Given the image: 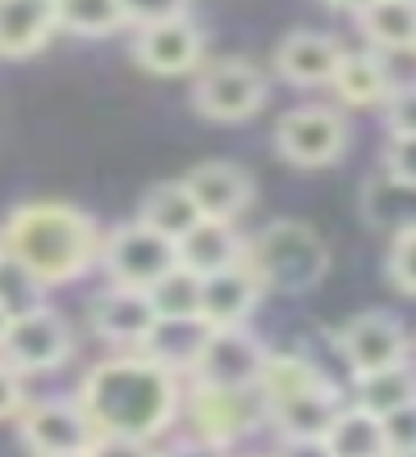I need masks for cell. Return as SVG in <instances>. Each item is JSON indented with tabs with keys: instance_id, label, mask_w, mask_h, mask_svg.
<instances>
[{
	"instance_id": "obj_1",
	"label": "cell",
	"mask_w": 416,
	"mask_h": 457,
	"mask_svg": "<svg viewBox=\"0 0 416 457\" xmlns=\"http://www.w3.org/2000/svg\"><path fill=\"white\" fill-rule=\"evenodd\" d=\"M73 403L83 407L87 426L96 435V453L105 448H146L174 430L183 416V375L161 366L142 348H124L115 357H101L87 375Z\"/></svg>"
},
{
	"instance_id": "obj_2",
	"label": "cell",
	"mask_w": 416,
	"mask_h": 457,
	"mask_svg": "<svg viewBox=\"0 0 416 457\" xmlns=\"http://www.w3.org/2000/svg\"><path fill=\"white\" fill-rule=\"evenodd\" d=\"M0 247L23 261L46 288H64L96 270L101 228L87 211L69 202H28L5 215Z\"/></svg>"
},
{
	"instance_id": "obj_3",
	"label": "cell",
	"mask_w": 416,
	"mask_h": 457,
	"mask_svg": "<svg viewBox=\"0 0 416 457\" xmlns=\"http://www.w3.org/2000/svg\"><path fill=\"white\" fill-rule=\"evenodd\" d=\"M256 385L266 398V426H275L288 444H316L334 411L348 403V394L302 353H270Z\"/></svg>"
},
{
	"instance_id": "obj_4",
	"label": "cell",
	"mask_w": 416,
	"mask_h": 457,
	"mask_svg": "<svg viewBox=\"0 0 416 457\" xmlns=\"http://www.w3.org/2000/svg\"><path fill=\"white\" fill-rule=\"evenodd\" d=\"M243 261L252 265V275L261 279L266 293L302 297L325 284L329 275V247L316 234V224L307 220H270L261 234L243 238Z\"/></svg>"
},
{
	"instance_id": "obj_5",
	"label": "cell",
	"mask_w": 416,
	"mask_h": 457,
	"mask_svg": "<svg viewBox=\"0 0 416 457\" xmlns=\"http://www.w3.org/2000/svg\"><path fill=\"white\" fill-rule=\"evenodd\" d=\"M348 120L334 105H297L275 124V156L293 170H329L348 151Z\"/></svg>"
},
{
	"instance_id": "obj_6",
	"label": "cell",
	"mask_w": 416,
	"mask_h": 457,
	"mask_svg": "<svg viewBox=\"0 0 416 457\" xmlns=\"http://www.w3.org/2000/svg\"><path fill=\"white\" fill-rule=\"evenodd\" d=\"M0 357H5L19 375H51L73 357V329L69 320L37 302V307L19 312L5 320V334H0Z\"/></svg>"
},
{
	"instance_id": "obj_7",
	"label": "cell",
	"mask_w": 416,
	"mask_h": 457,
	"mask_svg": "<svg viewBox=\"0 0 416 457\" xmlns=\"http://www.w3.org/2000/svg\"><path fill=\"white\" fill-rule=\"evenodd\" d=\"M270 348L261 343L247 325H224V329H206L202 348L187 366V385H206V389H252L261 370H266Z\"/></svg>"
},
{
	"instance_id": "obj_8",
	"label": "cell",
	"mask_w": 416,
	"mask_h": 457,
	"mask_svg": "<svg viewBox=\"0 0 416 457\" xmlns=\"http://www.w3.org/2000/svg\"><path fill=\"white\" fill-rule=\"evenodd\" d=\"M193 105L211 124H243V120H252V114L266 105V73H261L252 60H243V55L215 60V64L197 69Z\"/></svg>"
},
{
	"instance_id": "obj_9",
	"label": "cell",
	"mask_w": 416,
	"mask_h": 457,
	"mask_svg": "<svg viewBox=\"0 0 416 457\" xmlns=\"http://www.w3.org/2000/svg\"><path fill=\"white\" fill-rule=\"evenodd\" d=\"M96 265L105 284H129V288H146L151 279H161L174 265V243L156 228H146L142 220H129L120 228L101 234L96 247Z\"/></svg>"
},
{
	"instance_id": "obj_10",
	"label": "cell",
	"mask_w": 416,
	"mask_h": 457,
	"mask_svg": "<svg viewBox=\"0 0 416 457\" xmlns=\"http://www.w3.org/2000/svg\"><path fill=\"white\" fill-rule=\"evenodd\" d=\"M183 411L193 430L202 435V444H234L247 430L266 426V398L261 385L252 389H206V385H183Z\"/></svg>"
},
{
	"instance_id": "obj_11",
	"label": "cell",
	"mask_w": 416,
	"mask_h": 457,
	"mask_svg": "<svg viewBox=\"0 0 416 457\" xmlns=\"http://www.w3.org/2000/svg\"><path fill=\"white\" fill-rule=\"evenodd\" d=\"M14 426H19V439L28 453L37 457H87L96 453V435L87 426V416L79 403H60V398H42V403H23L19 416H14Z\"/></svg>"
},
{
	"instance_id": "obj_12",
	"label": "cell",
	"mask_w": 416,
	"mask_h": 457,
	"mask_svg": "<svg viewBox=\"0 0 416 457\" xmlns=\"http://www.w3.org/2000/svg\"><path fill=\"white\" fill-rule=\"evenodd\" d=\"M202 55H206V37L187 14L142 23L133 32V60L146 73H156V79H183V73H197Z\"/></svg>"
},
{
	"instance_id": "obj_13",
	"label": "cell",
	"mask_w": 416,
	"mask_h": 457,
	"mask_svg": "<svg viewBox=\"0 0 416 457\" xmlns=\"http://www.w3.org/2000/svg\"><path fill=\"white\" fill-rule=\"evenodd\" d=\"M261 279L252 275V265L238 256L229 265H220V270L202 275V293H197V320L206 329H224V325H247L261 307Z\"/></svg>"
},
{
	"instance_id": "obj_14",
	"label": "cell",
	"mask_w": 416,
	"mask_h": 457,
	"mask_svg": "<svg viewBox=\"0 0 416 457\" xmlns=\"http://www.w3.org/2000/svg\"><path fill=\"white\" fill-rule=\"evenodd\" d=\"M183 187H187V197L197 202V211L206 220L238 224L256 202V183L238 161H202V165H193L183 174Z\"/></svg>"
},
{
	"instance_id": "obj_15",
	"label": "cell",
	"mask_w": 416,
	"mask_h": 457,
	"mask_svg": "<svg viewBox=\"0 0 416 457\" xmlns=\"http://www.w3.org/2000/svg\"><path fill=\"white\" fill-rule=\"evenodd\" d=\"M407 353H412L407 329L394 316H385V312H362V316H353L344 329H338V357L348 361L353 375L407 361Z\"/></svg>"
},
{
	"instance_id": "obj_16",
	"label": "cell",
	"mask_w": 416,
	"mask_h": 457,
	"mask_svg": "<svg viewBox=\"0 0 416 457\" xmlns=\"http://www.w3.org/2000/svg\"><path fill=\"white\" fill-rule=\"evenodd\" d=\"M92 334L110 348H142V338L156 325V312H151L146 288H129V284H105L92 307H87Z\"/></svg>"
},
{
	"instance_id": "obj_17",
	"label": "cell",
	"mask_w": 416,
	"mask_h": 457,
	"mask_svg": "<svg viewBox=\"0 0 416 457\" xmlns=\"http://www.w3.org/2000/svg\"><path fill=\"white\" fill-rule=\"evenodd\" d=\"M357 211H362V220L375 228V234H385V238L398 234V228H412L416 224V179L380 165L362 183Z\"/></svg>"
},
{
	"instance_id": "obj_18",
	"label": "cell",
	"mask_w": 416,
	"mask_h": 457,
	"mask_svg": "<svg viewBox=\"0 0 416 457\" xmlns=\"http://www.w3.org/2000/svg\"><path fill=\"white\" fill-rule=\"evenodd\" d=\"M338 46L329 32H312V28H297L288 32L279 51H275V69L279 79L293 87H329V73L338 64Z\"/></svg>"
},
{
	"instance_id": "obj_19",
	"label": "cell",
	"mask_w": 416,
	"mask_h": 457,
	"mask_svg": "<svg viewBox=\"0 0 416 457\" xmlns=\"http://www.w3.org/2000/svg\"><path fill=\"white\" fill-rule=\"evenodd\" d=\"M51 0H0V60H28L55 37Z\"/></svg>"
},
{
	"instance_id": "obj_20",
	"label": "cell",
	"mask_w": 416,
	"mask_h": 457,
	"mask_svg": "<svg viewBox=\"0 0 416 457\" xmlns=\"http://www.w3.org/2000/svg\"><path fill=\"white\" fill-rule=\"evenodd\" d=\"M238 256H243V234L229 220H206L202 215L187 234L174 238V261L193 275H211V270H220V265H229Z\"/></svg>"
},
{
	"instance_id": "obj_21",
	"label": "cell",
	"mask_w": 416,
	"mask_h": 457,
	"mask_svg": "<svg viewBox=\"0 0 416 457\" xmlns=\"http://www.w3.org/2000/svg\"><path fill=\"white\" fill-rule=\"evenodd\" d=\"M316 448L329 457H385L380 416L357 407V403H344L334 411V421L325 426V435L316 439Z\"/></svg>"
},
{
	"instance_id": "obj_22",
	"label": "cell",
	"mask_w": 416,
	"mask_h": 457,
	"mask_svg": "<svg viewBox=\"0 0 416 457\" xmlns=\"http://www.w3.org/2000/svg\"><path fill=\"white\" fill-rule=\"evenodd\" d=\"M329 87L338 92V101L353 105V110H370V105H380L389 96L385 69H380V55L375 51H338Z\"/></svg>"
},
{
	"instance_id": "obj_23",
	"label": "cell",
	"mask_w": 416,
	"mask_h": 457,
	"mask_svg": "<svg viewBox=\"0 0 416 457\" xmlns=\"http://www.w3.org/2000/svg\"><path fill=\"white\" fill-rule=\"evenodd\" d=\"M133 220H142L146 228H156V234H165L174 243L179 234H187V228L202 220V211H197L193 197H187L183 179H165V183H151L146 193H142Z\"/></svg>"
},
{
	"instance_id": "obj_24",
	"label": "cell",
	"mask_w": 416,
	"mask_h": 457,
	"mask_svg": "<svg viewBox=\"0 0 416 457\" xmlns=\"http://www.w3.org/2000/svg\"><path fill=\"white\" fill-rule=\"evenodd\" d=\"M357 28L370 51H412L416 46V0H370L357 10Z\"/></svg>"
},
{
	"instance_id": "obj_25",
	"label": "cell",
	"mask_w": 416,
	"mask_h": 457,
	"mask_svg": "<svg viewBox=\"0 0 416 457\" xmlns=\"http://www.w3.org/2000/svg\"><path fill=\"white\" fill-rule=\"evenodd\" d=\"M357 407L385 416L403 403H416V375H412V357L407 361H394V366H380V370H366V375H353V398Z\"/></svg>"
},
{
	"instance_id": "obj_26",
	"label": "cell",
	"mask_w": 416,
	"mask_h": 457,
	"mask_svg": "<svg viewBox=\"0 0 416 457\" xmlns=\"http://www.w3.org/2000/svg\"><path fill=\"white\" fill-rule=\"evenodd\" d=\"M202 338H206V325L202 320H165V316H156L151 334L142 338V353H151L161 366L187 375V366H193V357L202 348Z\"/></svg>"
},
{
	"instance_id": "obj_27",
	"label": "cell",
	"mask_w": 416,
	"mask_h": 457,
	"mask_svg": "<svg viewBox=\"0 0 416 457\" xmlns=\"http://www.w3.org/2000/svg\"><path fill=\"white\" fill-rule=\"evenodd\" d=\"M55 5V28L73 32V37H115L124 32V10L120 0H51Z\"/></svg>"
},
{
	"instance_id": "obj_28",
	"label": "cell",
	"mask_w": 416,
	"mask_h": 457,
	"mask_svg": "<svg viewBox=\"0 0 416 457\" xmlns=\"http://www.w3.org/2000/svg\"><path fill=\"white\" fill-rule=\"evenodd\" d=\"M197 293H202V275L183 270L174 261L161 279L146 284V297H151V312L165 316V320H197Z\"/></svg>"
},
{
	"instance_id": "obj_29",
	"label": "cell",
	"mask_w": 416,
	"mask_h": 457,
	"mask_svg": "<svg viewBox=\"0 0 416 457\" xmlns=\"http://www.w3.org/2000/svg\"><path fill=\"white\" fill-rule=\"evenodd\" d=\"M37 302H46V284L37 279L23 261H14L5 247H0V312L5 316H19Z\"/></svg>"
},
{
	"instance_id": "obj_30",
	"label": "cell",
	"mask_w": 416,
	"mask_h": 457,
	"mask_svg": "<svg viewBox=\"0 0 416 457\" xmlns=\"http://www.w3.org/2000/svg\"><path fill=\"white\" fill-rule=\"evenodd\" d=\"M385 279H389L403 297H412V293H416V224H412V228H398V234H389Z\"/></svg>"
},
{
	"instance_id": "obj_31",
	"label": "cell",
	"mask_w": 416,
	"mask_h": 457,
	"mask_svg": "<svg viewBox=\"0 0 416 457\" xmlns=\"http://www.w3.org/2000/svg\"><path fill=\"white\" fill-rule=\"evenodd\" d=\"M380 435H385V457H412L416 453V403H403L380 416Z\"/></svg>"
},
{
	"instance_id": "obj_32",
	"label": "cell",
	"mask_w": 416,
	"mask_h": 457,
	"mask_svg": "<svg viewBox=\"0 0 416 457\" xmlns=\"http://www.w3.org/2000/svg\"><path fill=\"white\" fill-rule=\"evenodd\" d=\"M385 129L398 137H416V92L412 87H394L385 101Z\"/></svg>"
},
{
	"instance_id": "obj_33",
	"label": "cell",
	"mask_w": 416,
	"mask_h": 457,
	"mask_svg": "<svg viewBox=\"0 0 416 457\" xmlns=\"http://www.w3.org/2000/svg\"><path fill=\"white\" fill-rule=\"evenodd\" d=\"M120 10H124L129 28H142V23H156V19L187 14V0H120Z\"/></svg>"
},
{
	"instance_id": "obj_34",
	"label": "cell",
	"mask_w": 416,
	"mask_h": 457,
	"mask_svg": "<svg viewBox=\"0 0 416 457\" xmlns=\"http://www.w3.org/2000/svg\"><path fill=\"white\" fill-rule=\"evenodd\" d=\"M23 403H28V375H19L5 357H0V421H14Z\"/></svg>"
},
{
	"instance_id": "obj_35",
	"label": "cell",
	"mask_w": 416,
	"mask_h": 457,
	"mask_svg": "<svg viewBox=\"0 0 416 457\" xmlns=\"http://www.w3.org/2000/svg\"><path fill=\"white\" fill-rule=\"evenodd\" d=\"M385 165L398 170V174H412V179H416V137H398V133H389V142H385Z\"/></svg>"
},
{
	"instance_id": "obj_36",
	"label": "cell",
	"mask_w": 416,
	"mask_h": 457,
	"mask_svg": "<svg viewBox=\"0 0 416 457\" xmlns=\"http://www.w3.org/2000/svg\"><path fill=\"white\" fill-rule=\"evenodd\" d=\"M329 10H344V14H357V10H366L370 0H325Z\"/></svg>"
},
{
	"instance_id": "obj_37",
	"label": "cell",
	"mask_w": 416,
	"mask_h": 457,
	"mask_svg": "<svg viewBox=\"0 0 416 457\" xmlns=\"http://www.w3.org/2000/svg\"><path fill=\"white\" fill-rule=\"evenodd\" d=\"M5 320H10V316H5V312H0V334H5Z\"/></svg>"
}]
</instances>
